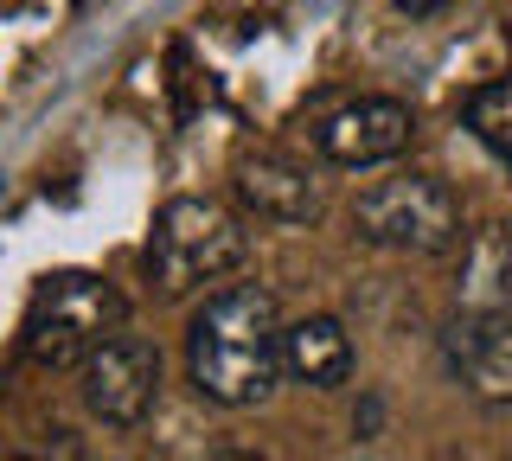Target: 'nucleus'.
Masks as SVG:
<instances>
[{
    "instance_id": "obj_2",
    "label": "nucleus",
    "mask_w": 512,
    "mask_h": 461,
    "mask_svg": "<svg viewBox=\"0 0 512 461\" xmlns=\"http://www.w3.org/2000/svg\"><path fill=\"white\" fill-rule=\"evenodd\" d=\"M250 257V231L231 205L218 199H199V193H180L154 212V231H148V282L154 295L180 301V295H199L212 282L237 276Z\"/></svg>"
},
{
    "instance_id": "obj_3",
    "label": "nucleus",
    "mask_w": 512,
    "mask_h": 461,
    "mask_svg": "<svg viewBox=\"0 0 512 461\" xmlns=\"http://www.w3.org/2000/svg\"><path fill=\"white\" fill-rule=\"evenodd\" d=\"M116 327H122V295L103 276L52 269V276H39V289L26 301L20 359L39 365V372H64V365H84Z\"/></svg>"
},
{
    "instance_id": "obj_5",
    "label": "nucleus",
    "mask_w": 512,
    "mask_h": 461,
    "mask_svg": "<svg viewBox=\"0 0 512 461\" xmlns=\"http://www.w3.org/2000/svg\"><path fill=\"white\" fill-rule=\"evenodd\" d=\"M84 410L103 429H141L160 404V353L141 333H109L96 353L77 365Z\"/></svg>"
},
{
    "instance_id": "obj_7",
    "label": "nucleus",
    "mask_w": 512,
    "mask_h": 461,
    "mask_svg": "<svg viewBox=\"0 0 512 461\" xmlns=\"http://www.w3.org/2000/svg\"><path fill=\"white\" fill-rule=\"evenodd\" d=\"M410 135H416V116L397 97H352L314 122V148L333 167H384L410 148Z\"/></svg>"
},
{
    "instance_id": "obj_8",
    "label": "nucleus",
    "mask_w": 512,
    "mask_h": 461,
    "mask_svg": "<svg viewBox=\"0 0 512 461\" xmlns=\"http://www.w3.org/2000/svg\"><path fill=\"white\" fill-rule=\"evenodd\" d=\"M442 359L480 404H512V314L455 308V321L442 333Z\"/></svg>"
},
{
    "instance_id": "obj_10",
    "label": "nucleus",
    "mask_w": 512,
    "mask_h": 461,
    "mask_svg": "<svg viewBox=\"0 0 512 461\" xmlns=\"http://www.w3.org/2000/svg\"><path fill=\"white\" fill-rule=\"evenodd\" d=\"M455 308H468V314H512V225L487 231V237L468 250V263H461V289H455Z\"/></svg>"
},
{
    "instance_id": "obj_6",
    "label": "nucleus",
    "mask_w": 512,
    "mask_h": 461,
    "mask_svg": "<svg viewBox=\"0 0 512 461\" xmlns=\"http://www.w3.org/2000/svg\"><path fill=\"white\" fill-rule=\"evenodd\" d=\"M231 193H237V205H244V218H256V225H276V231H308V225H320V212H327L320 180L301 161L276 154V148L237 154Z\"/></svg>"
},
{
    "instance_id": "obj_12",
    "label": "nucleus",
    "mask_w": 512,
    "mask_h": 461,
    "mask_svg": "<svg viewBox=\"0 0 512 461\" xmlns=\"http://www.w3.org/2000/svg\"><path fill=\"white\" fill-rule=\"evenodd\" d=\"M397 7H410V13H423V7H436V0H397Z\"/></svg>"
},
{
    "instance_id": "obj_4",
    "label": "nucleus",
    "mask_w": 512,
    "mask_h": 461,
    "mask_svg": "<svg viewBox=\"0 0 512 461\" xmlns=\"http://www.w3.org/2000/svg\"><path fill=\"white\" fill-rule=\"evenodd\" d=\"M352 231L397 257H442L461 244V199L436 173H391L352 199Z\"/></svg>"
},
{
    "instance_id": "obj_11",
    "label": "nucleus",
    "mask_w": 512,
    "mask_h": 461,
    "mask_svg": "<svg viewBox=\"0 0 512 461\" xmlns=\"http://www.w3.org/2000/svg\"><path fill=\"white\" fill-rule=\"evenodd\" d=\"M461 129H468L493 161L512 167V71L506 77H487L480 90L461 97Z\"/></svg>"
},
{
    "instance_id": "obj_9",
    "label": "nucleus",
    "mask_w": 512,
    "mask_h": 461,
    "mask_svg": "<svg viewBox=\"0 0 512 461\" xmlns=\"http://www.w3.org/2000/svg\"><path fill=\"white\" fill-rule=\"evenodd\" d=\"M282 372L308 391H340L352 378V340L333 314H308V321L282 327Z\"/></svg>"
},
{
    "instance_id": "obj_1",
    "label": "nucleus",
    "mask_w": 512,
    "mask_h": 461,
    "mask_svg": "<svg viewBox=\"0 0 512 461\" xmlns=\"http://www.w3.org/2000/svg\"><path fill=\"white\" fill-rule=\"evenodd\" d=\"M186 372L205 404L250 410L269 404L282 378V308L256 282H218L205 289L186 327Z\"/></svg>"
}]
</instances>
